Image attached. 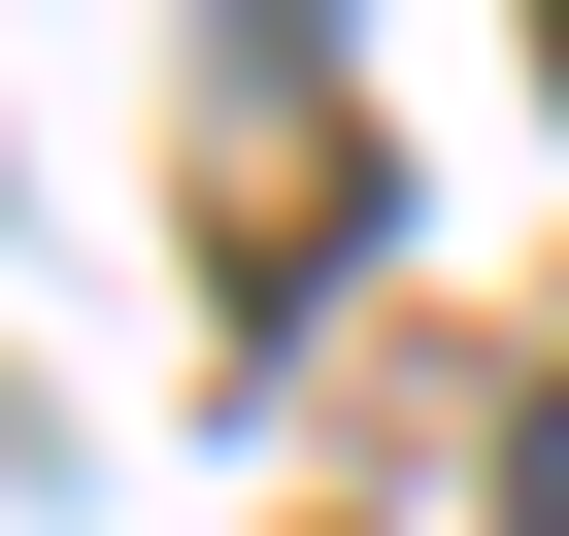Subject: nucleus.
I'll return each instance as SVG.
<instances>
[{
    "label": "nucleus",
    "mask_w": 569,
    "mask_h": 536,
    "mask_svg": "<svg viewBox=\"0 0 569 536\" xmlns=\"http://www.w3.org/2000/svg\"><path fill=\"white\" fill-rule=\"evenodd\" d=\"M502 536H569V403H536V436H502Z\"/></svg>",
    "instance_id": "nucleus-1"
},
{
    "label": "nucleus",
    "mask_w": 569,
    "mask_h": 536,
    "mask_svg": "<svg viewBox=\"0 0 569 536\" xmlns=\"http://www.w3.org/2000/svg\"><path fill=\"white\" fill-rule=\"evenodd\" d=\"M536 68H569V0H536Z\"/></svg>",
    "instance_id": "nucleus-2"
}]
</instances>
